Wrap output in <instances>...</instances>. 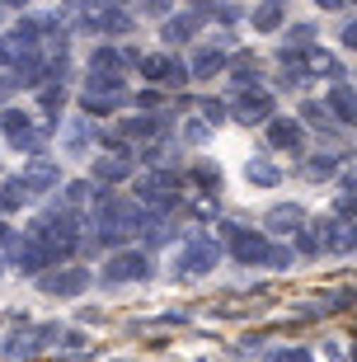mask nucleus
I'll list each match as a JSON object with an SVG mask.
<instances>
[{
	"instance_id": "obj_33",
	"label": "nucleus",
	"mask_w": 357,
	"mask_h": 362,
	"mask_svg": "<svg viewBox=\"0 0 357 362\" xmlns=\"http://www.w3.org/2000/svg\"><path fill=\"white\" fill-rule=\"evenodd\" d=\"M301 118L310 122V127H324V108H320V104H305V108H301Z\"/></svg>"
},
{
	"instance_id": "obj_17",
	"label": "nucleus",
	"mask_w": 357,
	"mask_h": 362,
	"mask_svg": "<svg viewBox=\"0 0 357 362\" xmlns=\"http://www.w3.org/2000/svg\"><path fill=\"white\" fill-rule=\"evenodd\" d=\"M19 269L24 273H42V269H52V259H47V250H42L38 240H24L19 245Z\"/></svg>"
},
{
	"instance_id": "obj_43",
	"label": "nucleus",
	"mask_w": 357,
	"mask_h": 362,
	"mask_svg": "<svg viewBox=\"0 0 357 362\" xmlns=\"http://www.w3.org/2000/svg\"><path fill=\"white\" fill-rule=\"evenodd\" d=\"M0 5H19V0H0Z\"/></svg>"
},
{
	"instance_id": "obj_3",
	"label": "nucleus",
	"mask_w": 357,
	"mask_h": 362,
	"mask_svg": "<svg viewBox=\"0 0 357 362\" xmlns=\"http://www.w3.org/2000/svg\"><path fill=\"white\" fill-rule=\"evenodd\" d=\"M136 198H141V207H151V212H170L174 198H179V175H170V170H151V175L136 184Z\"/></svg>"
},
{
	"instance_id": "obj_16",
	"label": "nucleus",
	"mask_w": 357,
	"mask_h": 362,
	"mask_svg": "<svg viewBox=\"0 0 357 362\" xmlns=\"http://www.w3.org/2000/svg\"><path fill=\"white\" fill-rule=\"evenodd\" d=\"M28 198H33V193H28L24 179H5V184H0V207H5V212H19V207H28Z\"/></svg>"
},
{
	"instance_id": "obj_20",
	"label": "nucleus",
	"mask_w": 357,
	"mask_h": 362,
	"mask_svg": "<svg viewBox=\"0 0 357 362\" xmlns=\"http://www.w3.org/2000/svg\"><path fill=\"white\" fill-rule=\"evenodd\" d=\"M127 175H132V165L122 160V156H108V160H94V179H104V184H122Z\"/></svg>"
},
{
	"instance_id": "obj_45",
	"label": "nucleus",
	"mask_w": 357,
	"mask_h": 362,
	"mask_svg": "<svg viewBox=\"0 0 357 362\" xmlns=\"http://www.w3.org/2000/svg\"><path fill=\"white\" fill-rule=\"evenodd\" d=\"M0 269H5V264H0Z\"/></svg>"
},
{
	"instance_id": "obj_26",
	"label": "nucleus",
	"mask_w": 357,
	"mask_h": 362,
	"mask_svg": "<svg viewBox=\"0 0 357 362\" xmlns=\"http://www.w3.org/2000/svg\"><path fill=\"white\" fill-rule=\"evenodd\" d=\"M90 122H76V127H71V136H66V146H71V156H80V151H85V141H90Z\"/></svg>"
},
{
	"instance_id": "obj_6",
	"label": "nucleus",
	"mask_w": 357,
	"mask_h": 362,
	"mask_svg": "<svg viewBox=\"0 0 357 362\" xmlns=\"http://www.w3.org/2000/svg\"><path fill=\"white\" fill-rule=\"evenodd\" d=\"M136 66H141V76L151 85H184L188 81V66H184V62H174V57H165V52L136 57Z\"/></svg>"
},
{
	"instance_id": "obj_44",
	"label": "nucleus",
	"mask_w": 357,
	"mask_h": 362,
	"mask_svg": "<svg viewBox=\"0 0 357 362\" xmlns=\"http://www.w3.org/2000/svg\"><path fill=\"white\" fill-rule=\"evenodd\" d=\"M268 5H278V0H268Z\"/></svg>"
},
{
	"instance_id": "obj_42",
	"label": "nucleus",
	"mask_w": 357,
	"mask_h": 362,
	"mask_svg": "<svg viewBox=\"0 0 357 362\" xmlns=\"http://www.w3.org/2000/svg\"><path fill=\"white\" fill-rule=\"evenodd\" d=\"M339 5H344V0H320V10H339Z\"/></svg>"
},
{
	"instance_id": "obj_38",
	"label": "nucleus",
	"mask_w": 357,
	"mask_h": 362,
	"mask_svg": "<svg viewBox=\"0 0 357 362\" xmlns=\"http://www.w3.org/2000/svg\"><path fill=\"white\" fill-rule=\"evenodd\" d=\"M141 10L146 14H165V10H170V0H141Z\"/></svg>"
},
{
	"instance_id": "obj_9",
	"label": "nucleus",
	"mask_w": 357,
	"mask_h": 362,
	"mask_svg": "<svg viewBox=\"0 0 357 362\" xmlns=\"http://www.w3.org/2000/svg\"><path fill=\"white\" fill-rule=\"evenodd\" d=\"M151 273V259L141 255V250H122V255H113L104 264V282H136Z\"/></svg>"
},
{
	"instance_id": "obj_41",
	"label": "nucleus",
	"mask_w": 357,
	"mask_h": 362,
	"mask_svg": "<svg viewBox=\"0 0 357 362\" xmlns=\"http://www.w3.org/2000/svg\"><path fill=\"white\" fill-rule=\"evenodd\" d=\"M344 184H348V193H357V165H348V170H344Z\"/></svg>"
},
{
	"instance_id": "obj_27",
	"label": "nucleus",
	"mask_w": 357,
	"mask_h": 362,
	"mask_svg": "<svg viewBox=\"0 0 357 362\" xmlns=\"http://www.w3.org/2000/svg\"><path fill=\"white\" fill-rule=\"evenodd\" d=\"M334 170H339V160H334V156H315V160L305 165V175H310V179H324V175H334Z\"/></svg>"
},
{
	"instance_id": "obj_12",
	"label": "nucleus",
	"mask_w": 357,
	"mask_h": 362,
	"mask_svg": "<svg viewBox=\"0 0 357 362\" xmlns=\"http://www.w3.org/2000/svg\"><path fill=\"white\" fill-rule=\"evenodd\" d=\"M324 108L334 113V122H348V127H353V122H357V90H353V85H329Z\"/></svg>"
},
{
	"instance_id": "obj_30",
	"label": "nucleus",
	"mask_w": 357,
	"mask_h": 362,
	"mask_svg": "<svg viewBox=\"0 0 357 362\" xmlns=\"http://www.w3.org/2000/svg\"><path fill=\"white\" fill-rule=\"evenodd\" d=\"M19 52H24V47H14L10 38H0V66H14V62H19Z\"/></svg>"
},
{
	"instance_id": "obj_31",
	"label": "nucleus",
	"mask_w": 357,
	"mask_h": 362,
	"mask_svg": "<svg viewBox=\"0 0 357 362\" xmlns=\"http://www.w3.org/2000/svg\"><path fill=\"white\" fill-rule=\"evenodd\" d=\"M334 216H357V193H344L334 202Z\"/></svg>"
},
{
	"instance_id": "obj_1",
	"label": "nucleus",
	"mask_w": 357,
	"mask_h": 362,
	"mask_svg": "<svg viewBox=\"0 0 357 362\" xmlns=\"http://www.w3.org/2000/svg\"><path fill=\"white\" fill-rule=\"evenodd\" d=\"M28 240H38L42 250H47V259H52V264H62V259H66L71 250L80 245V216L66 212V207H57V212H47V216H38V221H33Z\"/></svg>"
},
{
	"instance_id": "obj_37",
	"label": "nucleus",
	"mask_w": 357,
	"mask_h": 362,
	"mask_svg": "<svg viewBox=\"0 0 357 362\" xmlns=\"http://www.w3.org/2000/svg\"><path fill=\"white\" fill-rule=\"evenodd\" d=\"M202 113H207L212 122H221L226 118V104H216V99H212V104H202Z\"/></svg>"
},
{
	"instance_id": "obj_11",
	"label": "nucleus",
	"mask_w": 357,
	"mask_h": 362,
	"mask_svg": "<svg viewBox=\"0 0 357 362\" xmlns=\"http://www.w3.org/2000/svg\"><path fill=\"white\" fill-rule=\"evenodd\" d=\"M19 179L28 184V193H47V188L62 184V165H57V160H28Z\"/></svg>"
},
{
	"instance_id": "obj_40",
	"label": "nucleus",
	"mask_w": 357,
	"mask_h": 362,
	"mask_svg": "<svg viewBox=\"0 0 357 362\" xmlns=\"http://www.w3.org/2000/svg\"><path fill=\"white\" fill-rule=\"evenodd\" d=\"M320 362H344V353H334V344H324V349H320Z\"/></svg>"
},
{
	"instance_id": "obj_29",
	"label": "nucleus",
	"mask_w": 357,
	"mask_h": 362,
	"mask_svg": "<svg viewBox=\"0 0 357 362\" xmlns=\"http://www.w3.org/2000/svg\"><path fill=\"white\" fill-rule=\"evenodd\" d=\"M80 202H90V184H85V179L66 184V207H80Z\"/></svg>"
},
{
	"instance_id": "obj_39",
	"label": "nucleus",
	"mask_w": 357,
	"mask_h": 362,
	"mask_svg": "<svg viewBox=\"0 0 357 362\" xmlns=\"http://www.w3.org/2000/svg\"><path fill=\"white\" fill-rule=\"evenodd\" d=\"M344 47H353V52H357V19H353V24H344Z\"/></svg>"
},
{
	"instance_id": "obj_24",
	"label": "nucleus",
	"mask_w": 357,
	"mask_h": 362,
	"mask_svg": "<svg viewBox=\"0 0 357 362\" xmlns=\"http://www.w3.org/2000/svg\"><path fill=\"white\" fill-rule=\"evenodd\" d=\"M254 28H259V33H278V28H282V10H278V5L254 10Z\"/></svg>"
},
{
	"instance_id": "obj_35",
	"label": "nucleus",
	"mask_w": 357,
	"mask_h": 362,
	"mask_svg": "<svg viewBox=\"0 0 357 362\" xmlns=\"http://www.w3.org/2000/svg\"><path fill=\"white\" fill-rule=\"evenodd\" d=\"M273 362H310V358H305V349H278V353H273Z\"/></svg>"
},
{
	"instance_id": "obj_21",
	"label": "nucleus",
	"mask_w": 357,
	"mask_h": 362,
	"mask_svg": "<svg viewBox=\"0 0 357 362\" xmlns=\"http://www.w3.org/2000/svg\"><path fill=\"white\" fill-rule=\"evenodd\" d=\"M216 71H226V52H221V47H202V52H198V66H193V76L212 81Z\"/></svg>"
},
{
	"instance_id": "obj_15",
	"label": "nucleus",
	"mask_w": 357,
	"mask_h": 362,
	"mask_svg": "<svg viewBox=\"0 0 357 362\" xmlns=\"http://www.w3.org/2000/svg\"><path fill=\"white\" fill-rule=\"evenodd\" d=\"M198 28H202V14H179V19H165L160 33H165V42H188Z\"/></svg>"
},
{
	"instance_id": "obj_22",
	"label": "nucleus",
	"mask_w": 357,
	"mask_h": 362,
	"mask_svg": "<svg viewBox=\"0 0 357 362\" xmlns=\"http://www.w3.org/2000/svg\"><path fill=\"white\" fill-rule=\"evenodd\" d=\"M90 66H94V71H122V66H127V57H122L118 47H94Z\"/></svg>"
},
{
	"instance_id": "obj_8",
	"label": "nucleus",
	"mask_w": 357,
	"mask_h": 362,
	"mask_svg": "<svg viewBox=\"0 0 357 362\" xmlns=\"http://www.w3.org/2000/svg\"><path fill=\"white\" fill-rule=\"evenodd\" d=\"M226 240L235 250L240 264H268V235H254V230H240V226H226Z\"/></svg>"
},
{
	"instance_id": "obj_14",
	"label": "nucleus",
	"mask_w": 357,
	"mask_h": 362,
	"mask_svg": "<svg viewBox=\"0 0 357 362\" xmlns=\"http://www.w3.org/2000/svg\"><path fill=\"white\" fill-rule=\"evenodd\" d=\"M245 179L259 184V188H278L282 184V170H278V165H268L264 156H254V160H245Z\"/></svg>"
},
{
	"instance_id": "obj_34",
	"label": "nucleus",
	"mask_w": 357,
	"mask_h": 362,
	"mask_svg": "<svg viewBox=\"0 0 357 362\" xmlns=\"http://www.w3.org/2000/svg\"><path fill=\"white\" fill-rule=\"evenodd\" d=\"M291 264V250H268V269H287Z\"/></svg>"
},
{
	"instance_id": "obj_32",
	"label": "nucleus",
	"mask_w": 357,
	"mask_h": 362,
	"mask_svg": "<svg viewBox=\"0 0 357 362\" xmlns=\"http://www.w3.org/2000/svg\"><path fill=\"white\" fill-rule=\"evenodd\" d=\"M42 108H47V113H57V108H62V90H57V85H47V90H42Z\"/></svg>"
},
{
	"instance_id": "obj_5",
	"label": "nucleus",
	"mask_w": 357,
	"mask_h": 362,
	"mask_svg": "<svg viewBox=\"0 0 357 362\" xmlns=\"http://www.w3.org/2000/svg\"><path fill=\"white\" fill-rule=\"evenodd\" d=\"M0 132L10 136L14 151H38L42 146V132L33 127L28 113H19V108H5V113H0Z\"/></svg>"
},
{
	"instance_id": "obj_19",
	"label": "nucleus",
	"mask_w": 357,
	"mask_h": 362,
	"mask_svg": "<svg viewBox=\"0 0 357 362\" xmlns=\"http://www.w3.org/2000/svg\"><path fill=\"white\" fill-rule=\"evenodd\" d=\"M301 66L315 71V76H339V62H334L324 47H301Z\"/></svg>"
},
{
	"instance_id": "obj_2",
	"label": "nucleus",
	"mask_w": 357,
	"mask_h": 362,
	"mask_svg": "<svg viewBox=\"0 0 357 362\" xmlns=\"http://www.w3.org/2000/svg\"><path fill=\"white\" fill-rule=\"evenodd\" d=\"M216 259H221V245L212 235H188L184 250L174 255V273H184V278H202V273L216 269Z\"/></svg>"
},
{
	"instance_id": "obj_13",
	"label": "nucleus",
	"mask_w": 357,
	"mask_h": 362,
	"mask_svg": "<svg viewBox=\"0 0 357 362\" xmlns=\"http://www.w3.org/2000/svg\"><path fill=\"white\" fill-rule=\"evenodd\" d=\"M268 141L282 146V151H301L305 127H301V122H291V118H268Z\"/></svg>"
},
{
	"instance_id": "obj_28",
	"label": "nucleus",
	"mask_w": 357,
	"mask_h": 362,
	"mask_svg": "<svg viewBox=\"0 0 357 362\" xmlns=\"http://www.w3.org/2000/svg\"><path fill=\"white\" fill-rule=\"evenodd\" d=\"M193 179L202 188H221V170H212V165H193Z\"/></svg>"
},
{
	"instance_id": "obj_23",
	"label": "nucleus",
	"mask_w": 357,
	"mask_h": 362,
	"mask_svg": "<svg viewBox=\"0 0 357 362\" xmlns=\"http://www.w3.org/2000/svg\"><path fill=\"white\" fill-rule=\"evenodd\" d=\"M122 104H127V94H85V108L90 113H113Z\"/></svg>"
},
{
	"instance_id": "obj_7",
	"label": "nucleus",
	"mask_w": 357,
	"mask_h": 362,
	"mask_svg": "<svg viewBox=\"0 0 357 362\" xmlns=\"http://www.w3.org/2000/svg\"><path fill=\"white\" fill-rule=\"evenodd\" d=\"M62 329L57 325H42V329H14L10 339H5V358L10 362H24V358H33V353L47 344V339H57Z\"/></svg>"
},
{
	"instance_id": "obj_10",
	"label": "nucleus",
	"mask_w": 357,
	"mask_h": 362,
	"mask_svg": "<svg viewBox=\"0 0 357 362\" xmlns=\"http://www.w3.org/2000/svg\"><path fill=\"white\" fill-rule=\"evenodd\" d=\"M230 113H235L240 122H268V118H273V94L250 85V90L235 94V108H230Z\"/></svg>"
},
{
	"instance_id": "obj_36",
	"label": "nucleus",
	"mask_w": 357,
	"mask_h": 362,
	"mask_svg": "<svg viewBox=\"0 0 357 362\" xmlns=\"http://www.w3.org/2000/svg\"><path fill=\"white\" fill-rule=\"evenodd\" d=\"M14 240H19V235H14V226H5V221H0V250H14Z\"/></svg>"
},
{
	"instance_id": "obj_18",
	"label": "nucleus",
	"mask_w": 357,
	"mask_h": 362,
	"mask_svg": "<svg viewBox=\"0 0 357 362\" xmlns=\"http://www.w3.org/2000/svg\"><path fill=\"white\" fill-rule=\"evenodd\" d=\"M301 221H305V212L296 207V202H282V207L268 212V230H296Z\"/></svg>"
},
{
	"instance_id": "obj_25",
	"label": "nucleus",
	"mask_w": 357,
	"mask_h": 362,
	"mask_svg": "<svg viewBox=\"0 0 357 362\" xmlns=\"http://www.w3.org/2000/svg\"><path fill=\"white\" fill-rule=\"evenodd\" d=\"M160 127H165L160 118H132V122H122V136H141L146 141V136H156Z\"/></svg>"
},
{
	"instance_id": "obj_4",
	"label": "nucleus",
	"mask_w": 357,
	"mask_h": 362,
	"mask_svg": "<svg viewBox=\"0 0 357 362\" xmlns=\"http://www.w3.org/2000/svg\"><path fill=\"white\" fill-rule=\"evenodd\" d=\"M38 282H42V292H47V296H80V292H90L94 273H90V269H80V264H71V269L42 273Z\"/></svg>"
}]
</instances>
